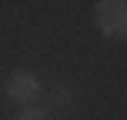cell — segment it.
I'll return each mask as SVG.
<instances>
[{
  "mask_svg": "<svg viewBox=\"0 0 127 120\" xmlns=\"http://www.w3.org/2000/svg\"><path fill=\"white\" fill-rule=\"evenodd\" d=\"M94 13H97V27L107 37H124V20H127V3L124 0H100Z\"/></svg>",
  "mask_w": 127,
  "mask_h": 120,
  "instance_id": "cell-1",
  "label": "cell"
},
{
  "mask_svg": "<svg viewBox=\"0 0 127 120\" xmlns=\"http://www.w3.org/2000/svg\"><path fill=\"white\" fill-rule=\"evenodd\" d=\"M7 94H10L13 100H20V103H30V100H37L40 83H37L33 73H13L10 80H7Z\"/></svg>",
  "mask_w": 127,
  "mask_h": 120,
  "instance_id": "cell-2",
  "label": "cell"
},
{
  "mask_svg": "<svg viewBox=\"0 0 127 120\" xmlns=\"http://www.w3.org/2000/svg\"><path fill=\"white\" fill-rule=\"evenodd\" d=\"M17 120H47V114H44V110H37V107H27V110H20V114H17Z\"/></svg>",
  "mask_w": 127,
  "mask_h": 120,
  "instance_id": "cell-3",
  "label": "cell"
}]
</instances>
